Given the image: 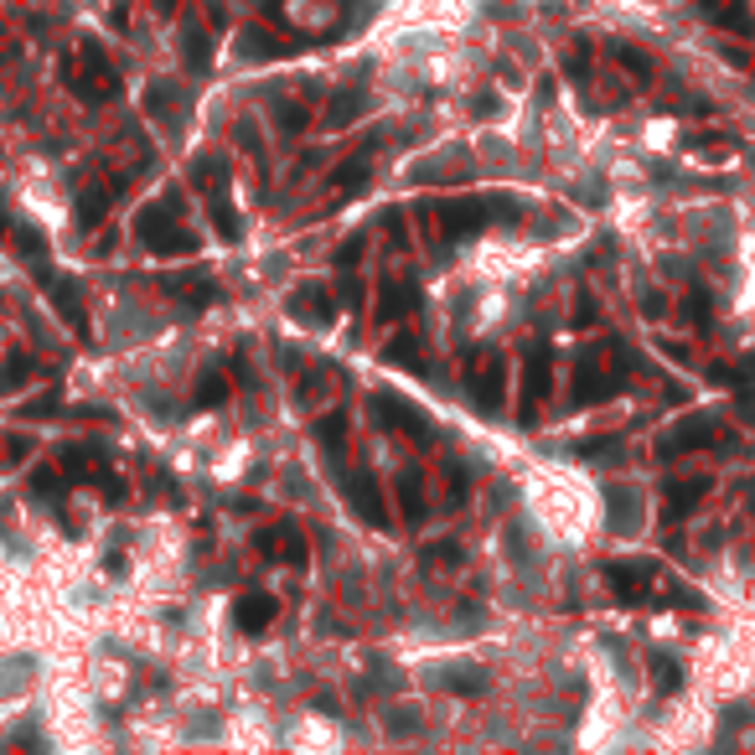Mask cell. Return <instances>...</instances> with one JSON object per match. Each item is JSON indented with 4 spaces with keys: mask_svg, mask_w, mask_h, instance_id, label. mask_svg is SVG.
Returning a JSON list of instances; mask_svg holds the SVG:
<instances>
[{
    "mask_svg": "<svg viewBox=\"0 0 755 755\" xmlns=\"http://www.w3.org/2000/svg\"><path fill=\"white\" fill-rule=\"evenodd\" d=\"M63 83L73 88L83 104H104V99L119 94V73L109 68V57H104L94 42H83L68 63H63Z\"/></svg>",
    "mask_w": 755,
    "mask_h": 755,
    "instance_id": "6da1fadb",
    "label": "cell"
},
{
    "mask_svg": "<svg viewBox=\"0 0 755 755\" xmlns=\"http://www.w3.org/2000/svg\"><path fill=\"white\" fill-rule=\"evenodd\" d=\"M135 233H140V244L150 254H161V259L166 254H197V238L171 218V202H150L145 213L135 218Z\"/></svg>",
    "mask_w": 755,
    "mask_h": 755,
    "instance_id": "7a4b0ae2",
    "label": "cell"
},
{
    "mask_svg": "<svg viewBox=\"0 0 755 755\" xmlns=\"http://www.w3.org/2000/svg\"><path fill=\"white\" fill-rule=\"evenodd\" d=\"M621 388V357H616V347L606 342L595 357H580V368H575V404H606L611 394Z\"/></svg>",
    "mask_w": 755,
    "mask_h": 755,
    "instance_id": "3957f363",
    "label": "cell"
},
{
    "mask_svg": "<svg viewBox=\"0 0 755 755\" xmlns=\"http://www.w3.org/2000/svg\"><path fill=\"white\" fill-rule=\"evenodd\" d=\"M549 378H554V357L543 342H528L523 347V394H518V425H533L538 419V404L549 394Z\"/></svg>",
    "mask_w": 755,
    "mask_h": 755,
    "instance_id": "277c9868",
    "label": "cell"
},
{
    "mask_svg": "<svg viewBox=\"0 0 755 755\" xmlns=\"http://www.w3.org/2000/svg\"><path fill=\"white\" fill-rule=\"evenodd\" d=\"M502 383H507V368H502L497 352H476V357L466 362V399H471L476 409L497 414V409H502Z\"/></svg>",
    "mask_w": 755,
    "mask_h": 755,
    "instance_id": "5b68a950",
    "label": "cell"
},
{
    "mask_svg": "<svg viewBox=\"0 0 755 755\" xmlns=\"http://www.w3.org/2000/svg\"><path fill=\"white\" fill-rule=\"evenodd\" d=\"M481 213H487L481 202H435V207H425V238L445 244V238L476 233V228H481Z\"/></svg>",
    "mask_w": 755,
    "mask_h": 755,
    "instance_id": "8992f818",
    "label": "cell"
},
{
    "mask_svg": "<svg viewBox=\"0 0 755 755\" xmlns=\"http://www.w3.org/2000/svg\"><path fill=\"white\" fill-rule=\"evenodd\" d=\"M709 445H719V425L709 414H693V419H683V425H673L668 435L657 440V456L673 461V456H693V450H709Z\"/></svg>",
    "mask_w": 755,
    "mask_h": 755,
    "instance_id": "52a82bcc",
    "label": "cell"
},
{
    "mask_svg": "<svg viewBox=\"0 0 755 755\" xmlns=\"http://www.w3.org/2000/svg\"><path fill=\"white\" fill-rule=\"evenodd\" d=\"M32 275L47 285V295H52V311L63 316L78 337H88V316H83V295H78V285L68 280V275H52L47 269V259H32Z\"/></svg>",
    "mask_w": 755,
    "mask_h": 755,
    "instance_id": "ba28073f",
    "label": "cell"
},
{
    "mask_svg": "<svg viewBox=\"0 0 755 755\" xmlns=\"http://www.w3.org/2000/svg\"><path fill=\"white\" fill-rule=\"evenodd\" d=\"M342 497H347V507L368 528H388V523H394V518H388V507H383V492H378V476L373 471H352L342 481Z\"/></svg>",
    "mask_w": 755,
    "mask_h": 755,
    "instance_id": "9c48e42d",
    "label": "cell"
},
{
    "mask_svg": "<svg viewBox=\"0 0 755 755\" xmlns=\"http://www.w3.org/2000/svg\"><path fill=\"white\" fill-rule=\"evenodd\" d=\"M254 549H259L264 559H280V564H290V569H306V559H311L306 538H300L290 523H280V528H264V533L254 538Z\"/></svg>",
    "mask_w": 755,
    "mask_h": 755,
    "instance_id": "30bf717a",
    "label": "cell"
},
{
    "mask_svg": "<svg viewBox=\"0 0 755 755\" xmlns=\"http://www.w3.org/2000/svg\"><path fill=\"white\" fill-rule=\"evenodd\" d=\"M714 492V481L709 476H678V481H668V487H662V518H688L693 507H699L704 497Z\"/></svg>",
    "mask_w": 755,
    "mask_h": 755,
    "instance_id": "8fae6325",
    "label": "cell"
},
{
    "mask_svg": "<svg viewBox=\"0 0 755 755\" xmlns=\"http://www.w3.org/2000/svg\"><path fill=\"white\" fill-rule=\"evenodd\" d=\"M606 580H611V590H616L621 606H647V590H652V580H657V569H652V564H611Z\"/></svg>",
    "mask_w": 755,
    "mask_h": 755,
    "instance_id": "7c38bea8",
    "label": "cell"
},
{
    "mask_svg": "<svg viewBox=\"0 0 755 755\" xmlns=\"http://www.w3.org/2000/svg\"><path fill=\"white\" fill-rule=\"evenodd\" d=\"M119 187H125V181H88V187L78 192V207H73V218H78V228H83V233H94V228L104 223V213L114 207Z\"/></svg>",
    "mask_w": 755,
    "mask_h": 755,
    "instance_id": "4fadbf2b",
    "label": "cell"
},
{
    "mask_svg": "<svg viewBox=\"0 0 755 755\" xmlns=\"http://www.w3.org/2000/svg\"><path fill=\"white\" fill-rule=\"evenodd\" d=\"M290 316L306 321V326H331V321H337V300H331L326 285H300L290 295Z\"/></svg>",
    "mask_w": 755,
    "mask_h": 755,
    "instance_id": "5bb4252c",
    "label": "cell"
},
{
    "mask_svg": "<svg viewBox=\"0 0 755 755\" xmlns=\"http://www.w3.org/2000/svg\"><path fill=\"white\" fill-rule=\"evenodd\" d=\"M373 409H378L383 419H399V430H404L409 440L430 445V435H435V430H430V419L419 414V409H414L409 399H399V394H378V399H373Z\"/></svg>",
    "mask_w": 755,
    "mask_h": 755,
    "instance_id": "9a60e30c",
    "label": "cell"
},
{
    "mask_svg": "<svg viewBox=\"0 0 755 755\" xmlns=\"http://www.w3.org/2000/svg\"><path fill=\"white\" fill-rule=\"evenodd\" d=\"M280 616V600L275 595H264V590H254V595H238V606H233V621H238V631H249V637H259V631L269 626Z\"/></svg>",
    "mask_w": 755,
    "mask_h": 755,
    "instance_id": "2e32d148",
    "label": "cell"
},
{
    "mask_svg": "<svg viewBox=\"0 0 755 755\" xmlns=\"http://www.w3.org/2000/svg\"><path fill=\"white\" fill-rule=\"evenodd\" d=\"M414 300H419V290H414L409 275L383 280V285H378V321H399V316H409Z\"/></svg>",
    "mask_w": 755,
    "mask_h": 755,
    "instance_id": "e0dca14e",
    "label": "cell"
},
{
    "mask_svg": "<svg viewBox=\"0 0 755 755\" xmlns=\"http://www.w3.org/2000/svg\"><path fill=\"white\" fill-rule=\"evenodd\" d=\"M699 6H704V16L719 26V32H730V37H750L755 32L745 0H699Z\"/></svg>",
    "mask_w": 755,
    "mask_h": 755,
    "instance_id": "ac0fdd59",
    "label": "cell"
},
{
    "mask_svg": "<svg viewBox=\"0 0 755 755\" xmlns=\"http://www.w3.org/2000/svg\"><path fill=\"white\" fill-rule=\"evenodd\" d=\"M394 487H399V507H404V518H409V523L425 518V476H419V471L409 466V471H399Z\"/></svg>",
    "mask_w": 755,
    "mask_h": 755,
    "instance_id": "d6986e66",
    "label": "cell"
},
{
    "mask_svg": "<svg viewBox=\"0 0 755 755\" xmlns=\"http://www.w3.org/2000/svg\"><path fill=\"white\" fill-rule=\"evenodd\" d=\"M316 440L326 445V456H342L347 450V409H326L316 419Z\"/></svg>",
    "mask_w": 755,
    "mask_h": 755,
    "instance_id": "ffe728a7",
    "label": "cell"
},
{
    "mask_svg": "<svg viewBox=\"0 0 755 755\" xmlns=\"http://www.w3.org/2000/svg\"><path fill=\"white\" fill-rule=\"evenodd\" d=\"M223 399H228V373L223 368H202V378L192 388V404L197 409H218Z\"/></svg>",
    "mask_w": 755,
    "mask_h": 755,
    "instance_id": "44dd1931",
    "label": "cell"
},
{
    "mask_svg": "<svg viewBox=\"0 0 755 755\" xmlns=\"http://www.w3.org/2000/svg\"><path fill=\"white\" fill-rule=\"evenodd\" d=\"M378 357H383V362H394V368H409V373H430V362L414 352V337H394Z\"/></svg>",
    "mask_w": 755,
    "mask_h": 755,
    "instance_id": "7402d4cb",
    "label": "cell"
},
{
    "mask_svg": "<svg viewBox=\"0 0 755 755\" xmlns=\"http://www.w3.org/2000/svg\"><path fill=\"white\" fill-rule=\"evenodd\" d=\"M166 290H171V295H187V306H213V300H218L213 280H202V275H187V280H166Z\"/></svg>",
    "mask_w": 755,
    "mask_h": 755,
    "instance_id": "603a6c76",
    "label": "cell"
},
{
    "mask_svg": "<svg viewBox=\"0 0 755 755\" xmlns=\"http://www.w3.org/2000/svg\"><path fill=\"white\" fill-rule=\"evenodd\" d=\"M11 244H16V254L32 264V259H47V238H42V228H32V223H16L11 228Z\"/></svg>",
    "mask_w": 755,
    "mask_h": 755,
    "instance_id": "cb8c5ba5",
    "label": "cell"
},
{
    "mask_svg": "<svg viewBox=\"0 0 755 755\" xmlns=\"http://www.w3.org/2000/svg\"><path fill=\"white\" fill-rule=\"evenodd\" d=\"M611 52H616V63H621V68H626L631 78H637V83H652V63H647V52H642V47H631V42H616Z\"/></svg>",
    "mask_w": 755,
    "mask_h": 755,
    "instance_id": "d4e9b609",
    "label": "cell"
},
{
    "mask_svg": "<svg viewBox=\"0 0 755 755\" xmlns=\"http://www.w3.org/2000/svg\"><path fill=\"white\" fill-rule=\"evenodd\" d=\"M362 181H368V156H357L352 166L337 171V181H331V197H352V192H362Z\"/></svg>",
    "mask_w": 755,
    "mask_h": 755,
    "instance_id": "484cf974",
    "label": "cell"
},
{
    "mask_svg": "<svg viewBox=\"0 0 755 755\" xmlns=\"http://www.w3.org/2000/svg\"><path fill=\"white\" fill-rule=\"evenodd\" d=\"M207 192H213V228H218V233L228 238V244H233V238H238V218H233V207H228V192L218 187V181H213Z\"/></svg>",
    "mask_w": 755,
    "mask_h": 755,
    "instance_id": "4316f807",
    "label": "cell"
},
{
    "mask_svg": "<svg viewBox=\"0 0 755 755\" xmlns=\"http://www.w3.org/2000/svg\"><path fill=\"white\" fill-rule=\"evenodd\" d=\"M652 688L657 693H678L683 688V668L673 657H652Z\"/></svg>",
    "mask_w": 755,
    "mask_h": 755,
    "instance_id": "83f0119b",
    "label": "cell"
},
{
    "mask_svg": "<svg viewBox=\"0 0 755 755\" xmlns=\"http://www.w3.org/2000/svg\"><path fill=\"white\" fill-rule=\"evenodd\" d=\"M419 564H425V569H456L461 549H456V543H430V549L419 554Z\"/></svg>",
    "mask_w": 755,
    "mask_h": 755,
    "instance_id": "f1b7e54d",
    "label": "cell"
},
{
    "mask_svg": "<svg viewBox=\"0 0 755 755\" xmlns=\"http://www.w3.org/2000/svg\"><path fill=\"white\" fill-rule=\"evenodd\" d=\"M63 471H52V466H37L32 471V492H42V497H57V492H63Z\"/></svg>",
    "mask_w": 755,
    "mask_h": 755,
    "instance_id": "f546056e",
    "label": "cell"
},
{
    "mask_svg": "<svg viewBox=\"0 0 755 755\" xmlns=\"http://www.w3.org/2000/svg\"><path fill=\"white\" fill-rule=\"evenodd\" d=\"M21 378H32V362H26V357H11L6 368H0V394H11Z\"/></svg>",
    "mask_w": 755,
    "mask_h": 755,
    "instance_id": "4dcf8cb0",
    "label": "cell"
},
{
    "mask_svg": "<svg viewBox=\"0 0 755 755\" xmlns=\"http://www.w3.org/2000/svg\"><path fill=\"white\" fill-rule=\"evenodd\" d=\"M280 125L285 130H306L311 125V104H280Z\"/></svg>",
    "mask_w": 755,
    "mask_h": 755,
    "instance_id": "1f68e13d",
    "label": "cell"
},
{
    "mask_svg": "<svg viewBox=\"0 0 755 755\" xmlns=\"http://www.w3.org/2000/svg\"><path fill=\"white\" fill-rule=\"evenodd\" d=\"M621 440L616 435H600V440H580L575 450H580V456H611V450H616Z\"/></svg>",
    "mask_w": 755,
    "mask_h": 755,
    "instance_id": "d6a6232c",
    "label": "cell"
},
{
    "mask_svg": "<svg viewBox=\"0 0 755 755\" xmlns=\"http://www.w3.org/2000/svg\"><path fill=\"white\" fill-rule=\"evenodd\" d=\"M693 156H699V161H735V145H730V140H719V145H699Z\"/></svg>",
    "mask_w": 755,
    "mask_h": 755,
    "instance_id": "836d02e7",
    "label": "cell"
},
{
    "mask_svg": "<svg viewBox=\"0 0 755 755\" xmlns=\"http://www.w3.org/2000/svg\"><path fill=\"white\" fill-rule=\"evenodd\" d=\"M187 63H192V68H207V37L187 32Z\"/></svg>",
    "mask_w": 755,
    "mask_h": 755,
    "instance_id": "e575fe53",
    "label": "cell"
},
{
    "mask_svg": "<svg viewBox=\"0 0 755 755\" xmlns=\"http://www.w3.org/2000/svg\"><path fill=\"white\" fill-rule=\"evenodd\" d=\"M357 254H362V238H347V244L337 249V264H342V269H352V264H357Z\"/></svg>",
    "mask_w": 755,
    "mask_h": 755,
    "instance_id": "d590c367",
    "label": "cell"
},
{
    "mask_svg": "<svg viewBox=\"0 0 755 755\" xmlns=\"http://www.w3.org/2000/svg\"><path fill=\"white\" fill-rule=\"evenodd\" d=\"M21 414H26V419H37V414H57V394H47V399H32V404H26Z\"/></svg>",
    "mask_w": 755,
    "mask_h": 755,
    "instance_id": "8d00e7d4",
    "label": "cell"
},
{
    "mask_svg": "<svg viewBox=\"0 0 755 755\" xmlns=\"http://www.w3.org/2000/svg\"><path fill=\"white\" fill-rule=\"evenodd\" d=\"M0 238H11V218H6V202H0Z\"/></svg>",
    "mask_w": 755,
    "mask_h": 755,
    "instance_id": "74e56055",
    "label": "cell"
},
{
    "mask_svg": "<svg viewBox=\"0 0 755 755\" xmlns=\"http://www.w3.org/2000/svg\"><path fill=\"white\" fill-rule=\"evenodd\" d=\"M156 6H161V11H176V0H156Z\"/></svg>",
    "mask_w": 755,
    "mask_h": 755,
    "instance_id": "f35d334b",
    "label": "cell"
},
{
    "mask_svg": "<svg viewBox=\"0 0 755 755\" xmlns=\"http://www.w3.org/2000/svg\"><path fill=\"white\" fill-rule=\"evenodd\" d=\"M0 456H6V445H0Z\"/></svg>",
    "mask_w": 755,
    "mask_h": 755,
    "instance_id": "ab89813d",
    "label": "cell"
}]
</instances>
